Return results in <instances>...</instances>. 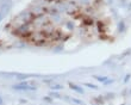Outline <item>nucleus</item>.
Masks as SVG:
<instances>
[{"label": "nucleus", "instance_id": "nucleus-1", "mask_svg": "<svg viewBox=\"0 0 131 105\" xmlns=\"http://www.w3.org/2000/svg\"><path fill=\"white\" fill-rule=\"evenodd\" d=\"M1 19H3V13L0 12V22H1Z\"/></svg>", "mask_w": 131, "mask_h": 105}, {"label": "nucleus", "instance_id": "nucleus-2", "mask_svg": "<svg viewBox=\"0 0 131 105\" xmlns=\"http://www.w3.org/2000/svg\"><path fill=\"white\" fill-rule=\"evenodd\" d=\"M0 105H3V99L0 98Z\"/></svg>", "mask_w": 131, "mask_h": 105}]
</instances>
